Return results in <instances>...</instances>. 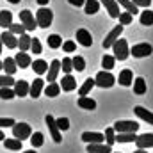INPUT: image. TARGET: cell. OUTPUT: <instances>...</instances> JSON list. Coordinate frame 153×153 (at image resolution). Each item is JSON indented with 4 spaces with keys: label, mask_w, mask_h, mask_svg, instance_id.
<instances>
[{
    "label": "cell",
    "mask_w": 153,
    "mask_h": 153,
    "mask_svg": "<svg viewBox=\"0 0 153 153\" xmlns=\"http://www.w3.org/2000/svg\"><path fill=\"white\" fill-rule=\"evenodd\" d=\"M36 22H38V27L41 29H48L53 22V13L46 7H41L36 11Z\"/></svg>",
    "instance_id": "6da1fadb"
},
{
    "label": "cell",
    "mask_w": 153,
    "mask_h": 153,
    "mask_svg": "<svg viewBox=\"0 0 153 153\" xmlns=\"http://www.w3.org/2000/svg\"><path fill=\"white\" fill-rule=\"evenodd\" d=\"M94 82H96V85H98V87L109 89V87H112V85L116 84V78H114V75H112L111 71L103 70V71H100L98 75L94 76Z\"/></svg>",
    "instance_id": "7a4b0ae2"
},
{
    "label": "cell",
    "mask_w": 153,
    "mask_h": 153,
    "mask_svg": "<svg viewBox=\"0 0 153 153\" xmlns=\"http://www.w3.org/2000/svg\"><path fill=\"white\" fill-rule=\"evenodd\" d=\"M112 50H114V57L119 61H126L128 55H130V50H128V43L126 39H117L114 45H112Z\"/></svg>",
    "instance_id": "3957f363"
},
{
    "label": "cell",
    "mask_w": 153,
    "mask_h": 153,
    "mask_svg": "<svg viewBox=\"0 0 153 153\" xmlns=\"http://www.w3.org/2000/svg\"><path fill=\"white\" fill-rule=\"evenodd\" d=\"M30 135H32L30 125H27V123H14L13 125V137L23 141V139H29Z\"/></svg>",
    "instance_id": "277c9868"
},
{
    "label": "cell",
    "mask_w": 153,
    "mask_h": 153,
    "mask_svg": "<svg viewBox=\"0 0 153 153\" xmlns=\"http://www.w3.org/2000/svg\"><path fill=\"white\" fill-rule=\"evenodd\" d=\"M20 22H22V25L25 27V30H34V29L38 27V22H36V18H34L32 11H29V9H25V11H20Z\"/></svg>",
    "instance_id": "5b68a950"
},
{
    "label": "cell",
    "mask_w": 153,
    "mask_h": 153,
    "mask_svg": "<svg viewBox=\"0 0 153 153\" xmlns=\"http://www.w3.org/2000/svg\"><path fill=\"white\" fill-rule=\"evenodd\" d=\"M121 32H123V25L119 23V25H116L114 29L105 36V39H103V43H102V46L107 50V48H112V45H114L116 41L119 39V36H121Z\"/></svg>",
    "instance_id": "8992f818"
},
{
    "label": "cell",
    "mask_w": 153,
    "mask_h": 153,
    "mask_svg": "<svg viewBox=\"0 0 153 153\" xmlns=\"http://www.w3.org/2000/svg\"><path fill=\"white\" fill-rule=\"evenodd\" d=\"M152 52H153V46L150 43H139V45L132 46V50H130V53H132L134 57H137V59L148 57V55H152Z\"/></svg>",
    "instance_id": "52a82bcc"
},
{
    "label": "cell",
    "mask_w": 153,
    "mask_h": 153,
    "mask_svg": "<svg viewBox=\"0 0 153 153\" xmlns=\"http://www.w3.org/2000/svg\"><path fill=\"white\" fill-rule=\"evenodd\" d=\"M45 121H46V126H48V132H50V135H52V139L59 144L61 141H62V135H61V130H59V126H57V123H55V119L52 117V116L48 114L45 117Z\"/></svg>",
    "instance_id": "ba28073f"
},
{
    "label": "cell",
    "mask_w": 153,
    "mask_h": 153,
    "mask_svg": "<svg viewBox=\"0 0 153 153\" xmlns=\"http://www.w3.org/2000/svg\"><path fill=\"white\" fill-rule=\"evenodd\" d=\"M114 130L116 134H125V132H137L139 130V125L135 121H116L114 123Z\"/></svg>",
    "instance_id": "9c48e42d"
},
{
    "label": "cell",
    "mask_w": 153,
    "mask_h": 153,
    "mask_svg": "<svg viewBox=\"0 0 153 153\" xmlns=\"http://www.w3.org/2000/svg\"><path fill=\"white\" fill-rule=\"evenodd\" d=\"M13 89H14V94H16V96L23 98V96L29 94V91H30V84H29L27 80H16L14 85H13Z\"/></svg>",
    "instance_id": "30bf717a"
},
{
    "label": "cell",
    "mask_w": 153,
    "mask_h": 153,
    "mask_svg": "<svg viewBox=\"0 0 153 153\" xmlns=\"http://www.w3.org/2000/svg\"><path fill=\"white\" fill-rule=\"evenodd\" d=\"M82 141L87 143V144H96V143H103L105 135L100 134V132H84L82 134Z\"/></svg>",
    "instance_id": "8fae6325"
},
{
    "label": "cell",
    "mask_w": 153,
    "mask_h": 153,
    "mask_svg": "<svg viewBox=\"0 0 153 153\" xmlns=\"http://www.w3.org/2000/svg\"><path fill=\"white\" fill-rule=\"evenodd\" d=\"M135 144H137V148H141V150L153 148V134H143V135H137Z\"/></svg>",
    "instance_id": "7c38bea8"
},
{
    "label": "cell",
    "mask_w": 153,
    "mask_h": 153,
    "mask_svg": "<svg viewBox=\"0 0 153 153\" xmlns=\"http://www.w3.org/2000/svg\"><path fill=\"white\" fill-rule=\"evenodd\" d=\"M59 71H61V61L55 59V61H52V64H50V68L46 71V82H55Z\"/></svg>",
    "instance_id": "4fadbf2b"
},
{
    "label": "cell",
    "mask_w": 153,
    "mask_h": 153,
    "mask_svg": "<svg viewBox=\"0 0 153 153\" xmlns=\"http://www.w3.org/2000/svg\"><path fill=\"white\" fill-rule=\"evenodd\" d=\"M76 41H78L82 46H91V45H93L91 32L85 30V29H78V30H76Z\"/></svg>",
    "instance_id": "5bb4252c"
},
{
    "label": "cell",
    "mask_w": 153,
    "mask_h": 153,
    "mask_svg": "<svg viewBox=\"0 0 153 153\" xmlns=\"http://www.w3.org/2000/svg\"><path fill=\"white\" fill-rule=\"evenodd\" d=\"M0 41L7 46V48H16L18 46V39H16V36L11 32V30H7V32H2V36H0Z\"/></svg>",
    "instance_id": "9a60e30c"
},
{
    "label": "cell",
    "mask_w": 153,
    "mask_h": 153,
    "mask_svg": "<svg viewBox=\"0 0 153 153\" xmlns=\"http://www.w3.org/2000/svg\"><path fill=\"white\" fill-rule=\"evenodd\" d=\"M102 4L105 5V9L109 11V14H111V18H119V4H117V0H102Z\"/></svg>",
    "instance_id": "2e32d148"
},
{
    "label": "cell",
    "mask_w": 153,
    "mask_h": 153,
    "mask_svg": "<svg viewBox=\"0 0 153 153\" xmlns=\"http://www.w3.org/2000/svg\"><path fill=\"white\" fill-rule=\"evenodd\" d=\"M134 114L137 116V117H141L143 121H146L148 125H153V112H150V111H146L144 107H141V105L134 107Z\"/></svg>",
    "instance_id": "e0dca14e"
},
{
    "label": "cell",
    "mask_w": 153,
    "mask_h": 153,
    "mask_svg": "<svg viewBox=\"0 0 153 153\" xmlns=\"http://www.w3.org/2000/svg\"><path fill=\"white\" fill-rule=\"evenodd\" d=\"M117 82H119L123 87L132 85V84H134V73H132V70H123V71H119Z\"/></svg>",
    "instance_id": "ac0fdd59"
},
{
    "label": "cell",
    "mask_w": 153,
    "mask_h": 153,
    "mask_svg": "<svg viewBox=\"0 0 153 153\" xmlns=\"http://www.w3.org/2000/svg\"><path fill=\"white\" fill-rule=\"evenodd\" d=\"M43 89H45V80H43V78H36V80L30 84L29 94H30L32 98H39V94L43 93Z\"/></svg>",
    "instance_id": "d6986e66"
},
{
    "label": "cell",
    "mask_w": 153,
    "mask_h": 153,
    "mask_svg": "<svg viewBox=\"0 0 153 153\" xmlns=\"http://www.w3.org/2000/svg\"><path fill=\"white\" fill-rule=\"evenodd\" d=\"M87 153H112V146L96 143V144H87Z\"/></svg>",
    "instance_id": "ffe728a7"
},
{
    "label": "cell",
    "mask_w": 153,
    "mask_h": 153,
    "mask_svg": "<svg viewBox=\"0 0 153 153\" xmlns=\"http://www.w3.org/2000/svg\"><path fill=\"white\" fill-rule=\"evenodd\" d=\"M14 61H16L18 68H29V66L32 64V59H30V55H29V53H25V52H20V53H16Z\"/></svg>",
    "instance_id": "44dd1931"
},
{
    "label": "cell",
    "mask_w": 153,
    "mask_h": 153,
    "mask_svg": "<svg viewBox=\"0 0 153 153\" xmlns=\"http://www.w3.org/2000/svg\"><path fill=\"white\" fill-rule=\"evenodd\" d=\"M78 107L80 109H85V111H94L96 109V102L89 96H80L78 98Z\"/></svg>",
    "instance_id": "7402d4cb"
},
{
    "label": "cell",
    "mask_w": 153,
    "mask_h": 153,
    "mask_svg": "<svg viewBox=\"0 0 153 153\" xmlns=\"http://www.w3.org/2000/svg\"><path fill=\"white\" fill-rule=\"evenodd\" d=\"M4 146L7 148V150H13V152H20L22 150V146H23V141H20V139H16V137H13V139H4Z\"/></svg>",
    "instance_id": "603a6c76"
},
{
    "label": "cell",
    "mask_w": 153,
    "mask_h": 153,
    "mask_svg": "<svg viewBox=\"0 0 153 153\" xmlns=\"http://www.w3.org/2000/svg\"><path fill=\"white\" fill-rule=\"evenodd\" d=\"M76 87V80L71 75H64L61 80V89L62 91H73Z\"/></svg>",
    "instance_id": "cb8c5ba5"
},
{
    "label": "cell",
    "mask_w": 153,
    "mask_h": 153,
    "mask_svg": "<svg viewBox=\"0 0 153 153\" xmlns=\"http://www.w3.org/2000/svg\"><path fill=\"white\" fill-rule=\"evenodd\" d=\"M16 70H18L16 61L13 57H5V61H4V71H5V75H14Z\"/></svg>",
    "instance_id": "d4e9b609"
},
{
    "label": "cell",
    "mask_w": 153,
    "mask_h": 153,
    "mask_svg": "<svg viewBox=\"0 0 153 153\" xmlns=\"http://www.w3.org/2000/svg\"><path fill=\"white\" fill-rule=\"evenodd\" d=\"M94 85H96L94 78H91V76H89V78H85V82H84V84H82V87L78 89V96H87Z\"/></svg>",
    "instance_id": "484cf974"
},
{
    "label": "cell",
    "mask_w": 153,
    "mask_h": 153,
    "mask_svg": "<svg viewBox=\"0 0 153 153\" xmlns=\"http://www.w3.org/2000/svg\"><path fill=\"white\" fill-rule=\"evenodd\" d=\"M137 132H125V134H116V143H135Z\"/></svg>",
    "instance_id": "4316f807"
},
{
    "label": "cell",
    "mask_w": 153,
    "mask_h": 153,
    "mask_svg": "<svg viewBox=\"0 0 153 153\" xmlns=\"http://www.w3.org/2000/svg\"><path fill=\"white\" fill-rule=\"evenodd\" d=\"M43 91H45V94H46L48 98H55V96H59V93H61V85L55 84V82H50Z\"/></svg>",
    "instance_id": "83f0119b"
},
{
    "label": "cell",
    "mask_w": 153,
    "mask_h": 153,
    "mask_svg": "<svg viewBox=\"0 0 153 153\" xmlns=\"http://www.w3.org/2000/svg\"><path fill=\"white\" fill-rule=\"evenodd\" d=\"M148 91V87H146V82H144V78H141V76H137L135 80H134V93L135 94H144Z\"/></svg>",
    "instance_id": "f1b7e54d"
},
{
    "label": "cell",
    "mask_w": 153,
    "mask_h": 153,
    "mask_svg": "<svg viewBox=\"0 0 153 153\" xmlns=\"http://www.w3.org/2000/svg\"><path fill=\"white\" fill-rule=\"evenodd\" d=\"M13 23V13L11 11H0V27L9 29V25Z\"/></svg>",
    "instance_id": "f546056e"
},
{
    "label": "cell",
    "mask_w": 153,
    "mask_h": 153,
    "mask_svg": "<svg viewBox=\"0 0 153 153\" xmlns=\"http://www.w3.org/2000/svg\"><path fill=\"white\" fill-rule=\"evenodd\" d=\"M30 66H32V70H34L38 75H45V73L48 71V64H46V61H43V59H38V61H34Z\"/></svg>",
    "instance_id": "4dcf8cb0"
},
{
    "label": "cell",
    "mask_w": 153,
    "mask_h": 153,
    "mask_svg": "<svg viewBox=\"0 0 153 153\" xmlns=\"http://www.w3.org/2000/svg\"><path fill=\"white\" fill-rule=\"evenodd\" d=\"M30 43H32V38L29 36V34H22L20 39H18V46H20V52H27L29 48H30Z\"/></svg>",
    "instance_id": "1f68e13d"
},
{
    "label": "cell",
    "mask_w": 153,
    "mask_h": 153,
    "mask_svg": "<svg viewBox=\"0 0 153 153\" xmlns=\"http://www.w3.org/2000/svg\"><path fill=\"white\" fill-rule=\"evenodd\" d=\"M84 7H85V13L87 14H96L98 9H100V2L98 0H85Z\"/></svg>",
    "instance_id": "d6a6232c"
},
{
    "label": "cell",
    "mask_w": 153,
    "mask_h": 153,
    "mask_svg": "<svg viewBox=\"0 0 153 153\" xmlns=\"http://www.w3.org/2000/svg\"><path fill=\"white\" fill-rule=\"evenodd\" d=\"M117 4H119V5H123L130 14H137V13H139V7H137L132 0H117Z\"/></svg>",
    "instance_id": "836d02e7"
},
{
    "label": "cell",
    "mask_w": 153,
    "mask_h": 153,
    "mask_svg": "<svg viewBox=\"0 0 153 153\" xmlns=\"http://www.w3.org/2000/svg\"><path fill=\"white\" fill-rule=\"evenodd\" d=\"M139 22H141V25H144V27L153 25V11H143Z\"/></svg>",
    "instance_id": "e575fe53"
},
{
    "label": "cell",
    "mask_w": 153,
    "mask_h": 153,
    "mask_svg": "<svg viewBox=\"0 0 153 153\" xmlns=\"http://www.w3.org/2000/svg\"><path fill=\"white\" fill-rule=\"evenodd\" d=\"M43 143H45V135H43L41 132H34V134L30 135V144H32V148H41Z\"/></svg>",
    "instance_id": "d590c367"
},
{
    "label": "cell",
    "mask_w": 153,
    "mask_h": 153,
    "mask_svg": "<svg viewBox=\"0 0 153 153\" xmlns=\"http://www.w3.org/2000/svg\"><path fill=\"white\" fill-rule=\"evenodd\" d=\"M116 64V57L114 55H103V59H102V66L107 70V71H111L112 68H114Z\"/></svg>",
    "instance_id": "8d00e7d4"
},
{
    "label": "cell",
    "mask_w": 153,
    "mask_h": 153,
    "mask_svg": "<svg viewBox=\"0 0 153 153\" xmlns=\"http://www.w3.org/2000/svg\"><path fill=\"white\" fill-rule=\"evenodd\" d=\"M61 45H62V38H61L59 34H52V36H48V46H50V48L55 50V48H59Z\"/></svg>",
    "instance_id": "74e56055"
},
{
    "label": "cell",
    "mask_w": 153,
    "mask_h": 153,
    "mask_svg": "<svg viewBox=\"0 0 153 153\" xmlns=\"http://www.w3.org/2000/svg\"><path fill=\"white\" fill-rule=\"evenodd\" d=\"M71 62H73V70H76V71H84V70H85V61H84V57L75 55V57L71 59Z\"/></svg>",
    "instance_id": "f35d334b"
},
{
    "label": "cell",
    "mask_w": 153,
    "mask_h": 153,
    "mask_svg": "<svg viewBox=\"0 0 153 153\" xmlns=\"http://www.w3.org/2000/svg\"><path fill=\"white\" fill-rule=\"evenodd\" d=\"M16 94H14V89L13 87H0V98L2 100H13Z\"/></svg>",
    "instance_id": "ab89813d"
},
{
    "label": "cell",
    "mask_w": 153,
    "mask_h": 153,
    "mask_svg": "<svg viewBox=\"0 0 153 153\" xmlns=\"http://www.w3.org/2000/svg\"><path fill=\"white\" fill-rule=\"evenodd\" d=\"M114 143H116V130H114V126H112V128H107L105 130V144L112 146Z\"/></svg>",
    "instance_id": "60d3db41"
},
{
    "label": "cell",
    "mask_w": 153,
    "mask_h": 153,
    "mask_svg": "<svg viewBox=\"0 0 153 153\" xmlns=\"http://www.w3.org/2000/svg\"><path fill=\"white\" fill-rule=\"evenodd\" d=\"M14 78L13 75H0V87H13L14 85Z\"/></svg>",
    "instance_id": "b9f144b4"
},
{
    "label": "cell",
    "mask_w": 153,
    "mask_h": 153,
    "mask_svg": "<svg viewBox=\"0 0 153 153\" xmlns=\"http://www.w3.org/2000/svg\"><path fill=\"white\" fill-rule=\"evenodd\" d=\"M61 68H62V71H64L66 75H70V73L73 71V62H71V59H70V57H64L62 62H61Z\"/></svg>",
    "instance_id": "7bdbcfd3"
},
{
    "label": "cell",
    "mask_w": 153,
    "mask_h": 153,
    "mask_svg": "<svg viewBox=\"0 0 153 153\" xmlns=\"http://www.w3.org/2000/svg\"><path fill=\"white\" fill-rule=\"evenodd\" d=\"M132 20H134V14H130L128 11L119 14V23H121V25H130V23H132Z\"/></svg>",
    "instance_id": "ee69618b"
},
{
    "label": "cell",
    "mask_w": 153,
    "mask_h": 153,
    "mask_svg": "<svg viewBox=\"0 0 153 153\" xmlns=\"http://www.w3.org/2000/svg\"><path fill=\"white\" fill-rule=\"evenodd\" d=\"M9 30H11L14 36H18V34L22 36V34L25 32V27H23V25H20V23H11V25H9Z\"/></svg>",
    "instance_id": "f6af8a7d"
},
{
    "label": "cell",
    "mask_w": 153,
    "mask_h": 153,
    "mask_svg": "<svg viewBox=\"0 0 153 153\" xmlns=\"http://www.w3.org/2000/svg\"><path fill=\"white\" fill-rule=\"evenodd\" d=\"M55 123H57L59 130H62V132L70 128V119L68 117H59V119H55Z\"/></svg>",
    "instance_id": "bcb514c9"
},
{
    "label": "cell",
    "mask_w": 153,
    "mask_h": 153,
    "mask_svg": "<svg viewBox=\"0 0 153 153\" xmlns=\"http://www.w3.org/2000/svg\"><path fill=\"white\" fill-rule=\"evenodd\" d=\"M62 50H64V52H68V53L75 52V50H76L75 41H64V43H62Z\"/></svg>",
    "instance_id": "7dc6e473"
},
{
    "label": "cell",
    "mask_w": 153,
    "mask_h": 153,
    "mask_svg": "<svg viewBox=\"0 0 153 153\" xmlns=\"http://www.w3.org/2000/svg\"><path fill=\"white\" fill-rule=\"evenodd\" d=\"M30 50H32V53H41V43H39V39L32 38V43H30Z\"/></svg>",
    "instance_id": "c3c4849f"
},
{
    "label": "cell",
    "mask_w": 153,
    "mask_h": 153,
    "mask_svg": "<svg viewBox=\"0 0 153 153\" xmlns=\"http://www.w3.org/2000/svg\"><path fill=\"white\" fill-rule=\"evenodd\" d=\"M14 123H16V121H14L13 117H0V128H2V126H11V128H13Z\"/></svg>",
    "instance_id": "681fc988"
},
{
    "label": "cell",
    "mask_w": 153,
    "mask_h": 153,
    "mask_svg": "<svg viewBox=\"0 0 153 153\" xmlns=\"http://www.w3.org/2000/svg\"><path fill=\"white\" fill-rule=\"evenodd\" d=\"M132 2H134L137 7H146V9L152 5V0H132Z\"/></svg>",
    "instance_id": "f907efd6"
},
{
    "label": "cell",
    "mask_w": 153,
    "mask_h": 153,
    "mask_svg": "<svg viewBox=\"0 0 153 153\" xmlns=\"http://www.w3.org/2000/svg\"><path fill=\"white\" fill-rule=\"evenodd\" d=\"M71 5H76V7H80V5H84L85 4V0H68Z\"/></svg>",
    "instance_id": "816d5d0a"
},
{
    "label": "cell",
    "mask_w": 153,
    "mask_h": 153,
    "mask_svg": "<svg viewBox=\"0 0 153 153\" xmlns=\"http://www.w3.org/2000/svg\"><path fill=\"white\" fill-rule=\"evenodd\" d=\"M38 4H39V5H46V4H48V0H38Z\"/></svg>",
    "instance_id": "f5cc1de1"
},
{
    "label": "cell",
    "mask_w": 153,
    "mask_h": 153,
    "mask_svg": "<svg viewBox=\"0 0 153 153\" xmlns=\"http://www.w3.org/2000/svg\"><path fill=\"white\" fill-rule=\"evenodd\" d=\"M4 139H5V135H4V132L0 130V141H4Z\"/></svg>",
    "instance_id": "db71d44e"
},
{
    "label": "cell",
    "mask_w": 153,
    "mask_h": 153,
    "mask_svg": "<svg viewBox=\"0 0 153 153\" xmlns=\"http://www.w3.org/2000/svg\"><path fill=\"white\" fill-rule=\"evenodd\" d=\"M9 4H20V0H7Z\"/></svg>",
    "instance_id": "11a10c76"
},
{
    "label": "cell",
    "mask_w": 153,
    "mask_h": 153,
    "mask_svg": "<svg viewBox=\"0 0 153 153\" xmlns=\"http://www.w3.org/2000/svg\"><path fill=\"white\" fill-rule=\"evenodd\" d=\"M134 153H148V152H146V150H141V148H139L137 152H134Z\"/></svg>",
    "instance_id": "9f6ffc18"
},
{
    "label": "cell",
    "mask_w": 153,
    "mask_h": 153,
    "mask_svg": "<svg viewBox=\"0 0 153 153\" xmlns=\"http://www.w3.org/2000/svg\"><path fill=\"white\" fill-rule=\"evenodd\" d=\"M23 153H36L34 150H27V152H23Z\"/></svg>",
    "instance_id": "6f0895ef"
},
{
    "label": "cell",
    "mask_w": 153,
    "mask_h": 153,
    "mask_svg": "<svg viewBox=\"0 0 153 153\" xmlns=\"http://www.w3.org/2000/svg\"><path fill=\"white\" fill-rule=\"evenodd\" d=\"M2 46H4V43H2V41H0V53H2Z\"/></svg>",
    "instance_id": "680465c9"
},
{
    "label": "cell",
    "mask_w": 153,
    "mask_h": 153,
    "mask_svg": "<svg viewBox=\"0 0 153 153\" xmlns=\"http://www.w3.org/2000/svg\"><path fill=\"white\" fill-rule=\"evenodd\" d=\"M0 70H4V62L2 61H0Z\"/></svg>",
    "instance_id": "91938a15"
},
{
    "label": "cell",
    "mask_w": 153,
    "mask_h": 153,
    "mask_svg": "<svg viewBox=\"0 0 153 153\" xmlns=\"http://www.w3.org/2000/svg\"><path fill=\"white\" fill-rule=\"evenodd\" d=\"M112 153H114V152H112ZM116 153H119V152H116Z\"/></svg>",
    "instance_id": "94428289"
}]
</instances>
